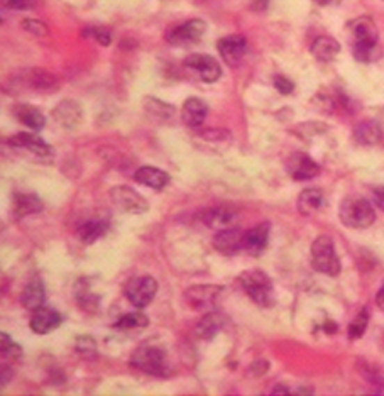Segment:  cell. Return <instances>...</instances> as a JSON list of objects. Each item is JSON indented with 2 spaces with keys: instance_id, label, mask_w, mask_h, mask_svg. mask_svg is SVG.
I'll use <instances>...</instances> for the list:
<instances>
[{
  "instance_id": "27",
  "label": "cell",
  "mask_w": 384,
  "mask_h": 396,
  "mask_svg": "<svg viewBox=\"0 0 384 396\" xmlns=\"http://www.w3.org/2000/svg\"><path fill=\"white\" fill-rule=\"evenodd\" d=\"M14 113L19 122L24 124L26 127L33 129V131H41L46 124V117L42 116V112L39 111V109L33 107V105H17V107L14 109Z\"/></svg>"
},
{
  "instance_id": "7",
  "label": "cell",
  "mask_w": 384,
  "mask_h": 396,
  "mask_svg": "<svg viewBox=\"0 0 384 396\" xmlns=\"http://www.w3.org/2000/svg\"><path fill=\"white\" fill-rule=\"evenodd\" d=\"M158 293V281L151 276L132 278L125 285V298L136 308H146Z\"/></svg>"
},
{
  "instance_id": "5",
  "label": "cell",
  "mask_w": 384,
  "mask_h": 396,
  "mask_svg": "<svg viewBox=\"0 0 384 396\" xmlns=\"http://www.w3.org/2000/svg\"><path fill=\"white\" fill-rule=\"evenodd\" d=\"M131 366L146 374L159 376V378H166L170 374L166 352L161 347L149 346V344L136 349L134 354L131 356Z\"/></svg>"
},
{
  "instance_id": "35",
  "label": "cell",
  "mask_w": 384,
  "mask_h": 396,
  "mask_svg": "<svg viewBox=\"0 0 384 396\" xmlns=\"http://www.w3.org/2000/svg\"><path fill=\"white\" fill-rule=\"evenodd\" d=\"M200 139L207 141V143H214L218 144V146H229L230 143V132L225 131V129H209V131L200 132Z\"/></svg>"
},
{
  "instance_id": "19",
  "label": "cell",
  "mask_w": 384,
  "mask_h": 396,
  "mask_svg": "<svg viewBox=\"0 0 384 396\" xmlns=\"http://www.w3.org/2000/svg\"><path fill=\"white\" fill-rule=\"evenodd\" d=\"M223 327H225V317L215 308L202 317V320L197 324V328H195V334L203 340H211Z\"/></svg>"
},
{
  "instance_id": "25",
  "label": "cell",
  "mask_w": 384,
  "mask_h": 396,
  "mask_svg": "<svg viewBox=\"0 0 384 396\" xmlns=\"http://www.w3.org/2000/svg\"><path fill=\"white\" fill-rule=\"evenodd\" d=\"M310 53L313 54V58L319 61H323V63L334 61L340 53V45H339V41L334 38L320 36L312 42Z\"/></svg>"
},
{
  "instance_id": "38",
  "label": "cell",
  "mask_w": 384,
  "mask_h": 396,
  "mask_svg": "<svg viewBox=\"0 0 384 396\" xmlns=\"http://www.w3.org/2000/svg\"><path fill=\"white\" fill-rule=\"evenodd\" d=\"M362 374L366 376L367 381L374 384H384V371L381 367L374 366V364H367L366 367H362Z\"/></svg>"
},
{
  "instance_id": "15",
  "label": "cell",
  "mask_w": 384,
  "mask_h": 396,
  "mask_svg": "<svg viewBox=\"0 0 384 396\" xmlns=\"http://www.w3.org/2000/svg\"><path fill=\"white\" fill-rule=\"evenodd\" d=\"M61 322L63 317L60 315V312H56V310L49 307H41L38 308L36 312H33L29 325L34 334L46 335L49 334V332H53L54 328L60 327Z\"/></svg>"
},
{
  "instance_id": "10",
  "label": "cell",
  "mask_w": 384,
  "mask_h": 396,
  "mask_svg": "<svg viewBox=\"0 0 384 396\" xmlns=\"http://www.w3.org/2000/svg\"><path fill=\"white\" fill-rule=\"evenodd\" d=\"M183 65H185L188 70H191V72L198 73V77L202 78L205 84H215V81L222 77L221 65H218V61L215 60L214 56H210V54H190Z\"/></svg>"
},
{
  "instance_id": "8",
  "label": "cell",
  "mask_w": 384,
  "mask_h": 396,
  "mask_svg": "<svg viewBox=\"0 0 384 396\" xmlns=\"http://www.w3.org/2000/svg\"><path fill=\"white\" fill-rule=\"evenodd\" d=\"M111 200L113 205L125 214H144L149 209L147 200L127 185H117L111 190Z\"/></svg>"
},
{
  "instance_id": "30",
  "label": "cell",
  "mask_w": 384,
  "mask_h": 396,
  "mask_svg": "<svg viewBox=\"0 0 384 396\" xmlns=\"http://www.w3.org/2000/svg\"><path fill=\"white\" fill-rule=\"evenodd\" d=\"M143 107L152 119L158 120H166L170 117H173L175 107L171 104H166V102L154 99V97H146L143 100Z\"/></svg>"
},
{
  "instance_id": "24",
  "label": "cell",
  "mask_w": 384,
  "mask_h": 396,
  "mask_svg": "<svg viewBox=\"0 0 384 396\" xmlns=\"http://www.w3.org/2000/svg\"><path fill=\"white\" fill-rule=\"evenodd\" d=\"M207 112H209V107L202 99H188L185 104H183V111H182V119L185 125L188 127H200L207 119Z\"/></svg>"
},
{
  "instance_id": "14",
  "label": "cell",
  "mask_w": 384,
  "mask_h": 396,
  "mask_svg": "<svg viewBox=\"0 0 384 396\" xmlns=\"http://www.w3.org/2000/svg\"><path fill=\"white\" fill-rule=\"evenodd\" d=\"M53 117L63 129H77L83 120V109L74 100H63L54 107Z\"/></svg>"
},
{
  "instance_id": "37",
  "label": "cell",
  "mask_w": 384,
  "mask_h": 396,
  "mask_svg": "<svg viewBox=\"0 0 384 396\" xmlns=\"http://www.w3.org/2000/svg\"><path fill=\"white\" fill-rule=\"evenodd\" d=\"M85 34L95 39V41L102 46H109L112 41V34H111V31L107 29V27H100V26L99 27H88L87 33Z\"/></svg>"
},
{
  "instance_id": "21",
  "label": "cell",
  "mask_w": 384,
  "mask_h": 396,
  "mask_svg": "<svg viewBox=\"0 0 384 396\" xmlns=\"http://www.w3.org/2000/svg\"><path fill=\"white\" fill-rule=\"evenodd\" d=\"M24 84L29 85V88L36 90L41 93H51L58 90V80L54 74L41 68H31L24 73Z\"/></svg>"
},
{
  "instance_id": "13",
  "label": "cell",
  "mask_w": 384,
  "mask_h": 396,
  "mask_svg": "<svg viewBox=\"0 0 384 396\" xmlns=\"http://www.w3.org/2000/svg\"><path fill=\"white\" fill-rule=\"evenodd\" d=\"M214 248L223 256H234L244 249V232H241V229H237L236 225L218 230L214 237Z\"/></svg>"
},
{
  "instance_id": "26",
  "label": "cell",
  "mask_w": 384,
  "mask_h": 396,
  "mask_svg": "<svg viewBox=\"0 0 384 396\" xmlns=\"http://www.w3.org/2000/svg\"><path fill=\"white\" fill-rule=\"evenodd\" d=\"M298 212L305 217H312L323 207V193L319 188H307L298 197Z\"/></svg>"
},
{
  "instance_id": "18",
  "label": "cell",
  "mask_w": 384,
  "mask_h": 396,
  "mask_svg": "<svg viewBox=\"0 0 384 396\" xmlns=\"http://www.w3.org/2000/svg\"><path fill=\"white\" fill-rule=\"evenodd\" d=\"M269 229H271V225L268 222H262L249 229L248 232H244V251H248L253 256L261 254L262 251L268 248Z\"/></svg>"
},
{
  "instance_id": "32",
  "label": "cell",
  "mask_w": 384,
  "mask_h": 396,
  "mask_svg": "<svg viewBox=\"0 0 384 396\" xmlns=\"http://www.w3.org/2000/svg\"><path fill=\"white\" fill-rule=\"evenodd\" d=\"M367 325H369V312H367L366 308H362L358 315H355V319L352 320L351 325H349L347 328L349 339L351 340L360 339V337L366 334Z\"/></svg>"
},
{
  "instance_id": "16",
  "label": "cell",
  "mask_w": 384,
  "mask_h": 396,
  "mask_svg": "<svg viewBox=\"0 0 384 396\" xmlns=\"http://www.w3.org/2000/svg\"><path fill=\"white\" fill-rule=\"evenodd\" d=\"M237 212L230 207H214V209H209L203 212L202 221L207 227L214 230H223L229 229V227H234L237 222Z\"/></svg>"
},
{
  "instance_id": "12",
  "label": "cell",
  "mask_w": 384,
  "mask_h": 396,
  "mask_svg": "<svg viewBox=\"0 0 384 396\" xmlns=\"http://www.w3.org/2000/svg\"><path fill=\"white\" fill-rule=\"evenodd\" d=\"M217 49L223 58V61L229 66H237L242 61V58L246 56V51H248V41L244 36H239V34H232V36L222 38L217 42Z\"/></svg>"
},
{
  "instance_id": "9",
  "label": "cell",
  "mask_w": 384,
  "mask_h": 396,
  "mask_svg": "<svg viewBox=\"0 0 384 396\" xmlns=\"http://www.w3.org/2000/svg\"><path fill=\"white\" fill-rule=\"evenodd\" d=\"M207 22L203 19H190V21L183 22V24L173 27L168 33V42L173 46H186L191 42L198 41L200 38L205 34Z\"/></svg>"
},
{
  "instance_id": "40",
  "label": "cell",
  "mask_w": 384,
  "mask_h": 396,
  "mask_svg": "<svg viewBox=\"0 0 384 396\" xmlns=\"http://www.w3.org/2000/svg\"><path fill=\"white\" fill-rule=\"evenodd\" d=\"M3 9L14 10H27L34 7V0H2Z\"/></svg>"
},
{
  "instance_id": "33",
  "label": "cell",
  "mask_w": 384,
  "mask_h": 396,
  "mask_svg": "<svg viewBox=\"0 0 384 396\" xmlns=\"http://www.w3.org/2000/svg\"><path fill=\"white\" fill-rule=\"evenodd\" d=\"M0 352H2V359L15 361L22 356V347L14 342L13 337L2 332L0 334Z\"/></svg>"
},
{
  "instance_id": "29",
  "label": "cell",
  "mask_w": 384,
  "mask_h": 396,
  "mask_svg": "<svg viewBox=\"0 0 384 396\" xmlns=\"http://www.w3.org/2000/svg\"><path fill=\"white\" fill-rule=\"evenodd\" d=\"M42 209L41 198L34 193H15L14 195V214L17 217L36 214Z\"/></svg>"
},
{
  "instance_id": "42",
  "label": "cell",
  "mask_w": 384,
  "mask_h": 396,
  "mask_svg": "<svg viewBox=\"0 0 384 396\" xmlns=\"http://www.w3.org/2000/svg\"><path fill=\"white\" fill-rule=\"evenodd\" d=\"M372 200H374L376 205L384 212V187H376L372 190Z\"/></svg>"
},
{
  "instance_id": "45",
  "label": "cell",
  "mask_w": 384,
  "mask_h": 396,
  "mask_svg": "<svg viewBox=\"0 0 384 396\" xmlns=\"http://www.w3.org/2000/svg\"><path fill=\"white\" fill-rule=\"evenodd\" d=\"M376 303H378V307L384 312V285L381 286V290L378 292V296H376Z\"/></svg>"
},
{
  "instance_id": "23",
  "label": "cell",
  "mask_w": 384,
  "mask_h": 396,
  "mask_svg": "<svg viewBox=\"0 0 384 396\" xmlns=\"http://www.w3.org/2000/svg\"><path fill=\"white\" fill-rule=\"evenodd\" d=\"M134 180L139 185L149 187L152 188V190H163V188L170 183L171 178L166 171L159 170V168L143 166L134 173Z\"/></svg>"
},
{
  "instance_id": "31",
  "label": "cell",
  "mask_w": 384,
  "mask_h": 396,
  "mask_svg": "<svg viewBox=\"0 0 384 396\" xmlns=\"http://www.w3.org/2000/svg\"><path fill=\"white\" fill-rule=\"evenodd\" d=\"M149 325V319L146 313L143 312H131L127 315L120 317L113 327L122 328V331H131V328H143Z\"/></svg>"
},
{
  "instance_id": "44",
  "label": "cell",
  "mask_w": 384,
  "mask_h": 396,
  "mask_svg": "<svg viewBox=\"0 0 384 396\" xmlns=\"http://www.w3.org/2000/svg\"><path fill=\"white\" fill-rule=\"evenodd\" d=\"M254 10H264L266 7H268V0H254V3L253 6Z\"/></svg>"
},
{
  "instance_id": "36",
  "label": "cell",
  "mask_w": 384,
  "mask_h": 396,
  "mask_svg": "<svg viewBox=\"0 0 384 396\" xmlns=\"http://www.w3.org/2000/svg\"><path fill=\"white\" fill-rule=\"evenodd\" d=\"M21 27L26 31V33L33 34V36L36 38L48 36L49 33L48 26H46L42 21H38V19H24V21L21 22Z\"/></svg>"
},
{
  "instance_id": "6",
  "label": "cell",
  "mask_w": 384,
  "mask_h": 396,
  "mask_svg": "<svg viewBox=\"0 0 384 396\" xmlns=\"http://www.w3.org/2000/svg\"><path fill=\"white\" fill-rule=\"evenodd\" d=\"M223 295V288L217 285H195L185 292V303L191 310L198 312H211L217 308Z\"/></svg>"
},
{
  "instance_id": "43",
  "label": "cell",
  "mask_w": 384,
  "mask_h": 396,
  "mask_svg": "<svg viewBox=\"0 0 384 396\" xmlns=\"http://www.w3.org/2000/svg\"><path fill=\"white\" fill-rule=\"evenodd\" d=\"M315 3H319V6L322 7H330V6H339L342 0H313Z\"/></svg>"
},
{
  "instance_id": "28",
  "label": "cell",
  "mask_w": 384,
  "mask_h": 396,
  "mask_svg": "<svg viewBox=\"0 0 384 396\" xmlns=\"http://www.w3.org/2000/svg\"><path fill=\"white\" fill-rule=\"evenodd\" d=\"M109 229V221L107 219H92V221L85 222L83 225L78 229V239H80L83 244H93L95 241H99L102 235H105Z\"/></svg>"
},
{
  "instance_id": "22",
  "label": "cell",
  "mask_w": 384,
  "mask_h": 396,
  "mask_svg": "<svg viewBox=\"0 0 384 396\" xmlns=\"http://www.w3.org/2000/svg\"><path fill=\"white\" fill-rule=\"evenodd\" d=\"M354 139L360 146H376L383 139V129L376 120H360L354 127Z\"/></svg>"
},
{
  "instance_id": "39",
  "label": "cell",
  "mask_w": 384,
  "mask_h": 396,
  "mask_svg": "<svg viewBox=\"0 0 384 396\" xmlns=\"http://www.w3.org/2000/svg\"><path fill=\"white\" fill-rule=\"evenodd\" d=\"M274 87L281 95H289L295 90V84L289 78L283 77V74H278V77H274Z\"/></svg>"
},
{
  "instance_id": "20",
  "label": "cell",
  "mask_w": 384,
  "mask_h": 396,
  "mask_svg": "<svg viewBox=\"0 0 384 396\" xmlns=\"http://www.w3.org/2000/svg\"><path fill=\"white\" fill-rule=\"evenodd\" d=\"M7 143L10 144V146L14 148H19V149H27V151H31L33 155L36 156H49L51 155V146L49 144H46L45 141L41 139V137L36 136V134H29V132H19V134H15L10 137Z\"/></svg>"
},
{
  "instance_id": "4",
  "label": "cell",
  "mask_w": 384,
  "mask_h": 396,
  "mask_svg": "<svg viewBox=\"0 0 384 396\" xmlns=\"http://www.w3.org/2000/svg\"><path fill=\"white\" fill-rule=\"evenodd\" d=\"M312 266L315 271L325 274V276H339L342 264H340L337 251L328 235H320L312 244Z\"/></svg>"
},
{
  "instance_id": "3",
  "label": "cell",
  "mask_w": 384,
  "mask_h": 396,
  "mask_svg": "<svg viewBox=\"0 0 384 396\" xmlns=\"http://www.w3.org/2000/svg\"><path fill=\"white\" fill-rule=\"evenodd\" d=\"M239 283L248 296L259 307H273L274 305V286L271 278L261 269H248L239 276Z\"/></svg>"
},
{
  "instance_id": "11",
  "label": "cell",
  "mask_w": 384,
  "mask_h": 396,
  "mask_svg": "<svg viewBox=\"0 0 384 396\" xmlns=\"http://www.w3.org/2000/svg\"><path fill=\"white\" fill-rule=\"evenodd\" d=\"M286 171L296 182H307L320 175V166L315 159L305 152H293L286 159Z\"/></svg>"
},
{
  "instance_id": "17",
  "label": "cell",
  "mask_w": 384,
  "mask_h": 396,
  "mask_svg": "<svg viewBox=\"0 0 384 396\" xmlns=\"http://www.w3.org/2000/svg\"><path fill=\"white\" fill-rule=\"evenodd\" d=\"M45 298H46V290H45V283L39 276H33L27 285L22 290V295H21V303L22 307L29 312H36L38 308L42 307L45 303Z\"/></svg>"
},
{
  "instance_id": "1",
  "label": "cell",
  "mask_w": 384,
  "mask_h": 396,
  "mask_svg": "<svg viewBox=\"0 0 384 396\" xmlns=\"http://www.w3.org/2000/svg\"><path fill=\"white\" fill-rule=\"evenodd\" d=\"M351 33L354 36V58L359 61H372L376 54V46H378V27L376 22L372 21L367 15L358 17L355 21H352L351 24Z\"/></svg>"
},
{
  "instance_id": "41",
  "label": "cell",
  "mask_w": 384,
  "mask_h": 396,
  "mask_svg": "<svg viewBox=\"0 0 384 396\" xmlns=\"http://www.w3.org/2000/svg\"><path fill=\"white\" fill-rule=\"evenodd\" d=\"M269 370V363L268 361H256V363L250 364L249 367V374H253L254 378H259V376L266 374Z\"/></svg>"
},
{
  "instance_id": "46",
  "label": "cell",
  "mask_w": 384,
  "mask_h": 396,
  "mask_svg": "<svg viewBox=\"0 0 384 396\" xmlns=\"http://www.w3.org/2000/svg\"><path fill=\"white\" fill-rule=\"evenodd\" d=\"M383 2H384V0H383Z\"/></svg>"
},
{
  "instance_id": "2",
  "label": "cell",
  "mask_w": 384,
  "mask_h": 396,
  "mask_svg": "<svg viewBox=\"0 0 384 396\" xmlns=\"http://www.w3.org/2000/svg\"><path fill=\"white\" fill-rule=\"evenodd\" d=\"M339 217L340 222L351 229H367L376 221V212L369 200L362 197H347L340 203Z\"/></svg>"
},
{
  "instance_id": "34",
  "label": "cell",
  "mask_w": 384,
  "mask_h": 396,
  "mask_svg": "<svg viewBox=\"0 0 384 396\" xmlns=\"http://www.w3.org/2000/svg\"><path fill=\"white\" fill-rule=\"evenodd\" d=\"M74 351L85 359H93L97 356V342L90 335H78L74 340Z\"/></svg>"
}]
</instances>
